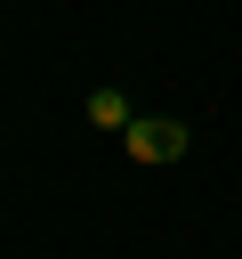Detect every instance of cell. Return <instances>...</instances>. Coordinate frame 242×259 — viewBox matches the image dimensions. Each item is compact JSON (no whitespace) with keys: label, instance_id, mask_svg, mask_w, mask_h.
I'll use <instances>...</instances> for the list:
<instances>
[{"label":"cell","instance_id":"cell-1","mask_svg":"<svg viewBox=\"0 0 242 259\" xmlns=\"http://www.w3.org/2000/svg\"><path fill=\"white\" fill-rule=\"evenodd\" d=\"M121 146H129V162H177V154L194 146V130L169 121V113H137V121L121 130Z\"/></svg>","mask_w":242,"mask_h":259},{"label":"cell","instance_id":"cell-2","mask_svg":"<svg viewBox=\"0 0 242 259\" xmlns=\"http://www.w3.org/2000/svg\"><path fill=\"white\" fill-rule=\"evenodd\" d=\"M89 121H97V130H129L137 113H129V97H121V89H89Z\"/></svg>","mask_w":242,"mask_h":259}]
</instances>
